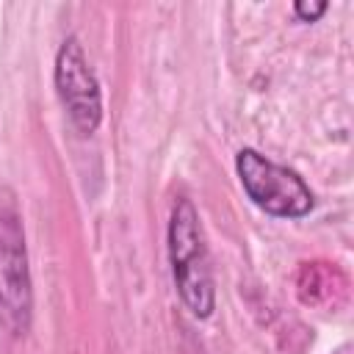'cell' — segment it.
<instances>
[{
    "label": "cell",
    "mask_w": 354,
    "mask_h": 354,
    "mask_svg": "<svg viewBox=\"0 0 354 354\" xmlns=\"http://www.w3.org/2000/svg\"><path fill=\"white\" fill-rule=\"evenodd\" d=\"M166 246L171 263V279L185 310L205 321L216 310V282L210 268V254L202 232L199 213L188 196H177L169 213Z\"/></svg>",
    "instance_id": "6da1fadb"
},
{
    "label": "cell",
    "mask_w": 354,
    "mask_h": 354,
    "mask_svg": "<svg viewBox=\"0 0 354 354\" xmlns=\"http://www.w3.org/2000/svg\"><path fill=\"white\" fill-rule=\"evenodd\" d=\"M33 315V282L17 196L0 188V335L19 337Z\"/></svg>",
    "instance_id": "7a4b0ae2"
},
{
    "label": "cell",
    "mask_w": 354,
    "mask_h": 354,
    "mask_svg": "<svg viewBox=\"0 0 354 354\" xmlns=\"http://www.w3.org/2000/svg\"><path fill=\"white\" fill-rule=\"evenodd\" d=\"M235 171L252 205L274 218H301L315 207V194L299 171L271 160L252 147L238 149Z\"/></svg>",
    "instance_id": "3957f363"
},
{
    "label": "cell",
    "mask_w": 354,
    "mask_h": 354,
    "mask_svg": "<svg viewBox=\"0 0 354 354\" xmlns=\"http://www.w3.org/2000/svg\"><path fill=\"white\" fill-rule=\"evenodd\" d=\"M53 83L69 122L83 136L97 133L102 124V86L77 36H66L61 41L53 64Z\"/></svg>",
    "instance_id": "277c9868"
},
{
    "label": "cell",
    "mask_w": 354,
    "mask_h": 354,
    "mask_svg": "<svg viewBox=\"0 0 354 354\" xmlns=\"http://www.w3.org/2000/svg\"><path fill=\"white\" fill-rule=\"evenodd\" d=\"M326 8H329L326 0H296V3H293V14H296L301 22H315Z\"/></svg>",
    "instance_id": "5b68a950"
}]
</instances>
